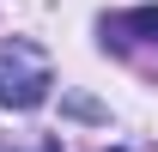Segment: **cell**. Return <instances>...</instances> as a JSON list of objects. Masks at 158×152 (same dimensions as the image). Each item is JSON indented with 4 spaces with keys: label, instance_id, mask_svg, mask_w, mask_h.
<instances>
[{
    "label": "cell",
    "instance_id": "1",
    "mask_svg": "<svg viewBox=\"0 0 158 152\" xmlns=\"http://www.w3.org/2000/svg\"><path fill=\"white\" fill-rule=\"evenodd\" d=\"M49 85H55V67L31 37H12L0 49V103L6 110H37L49 97Z\"/></svg>",
    "mask_w": 158,
    "mask_h": 152
},
{
    "label": "cell",
    "instance_id": "2",
    "mask_svg": "<svg viewBox=\"0 0 158 152\" xmlns=\"http://www.w3.org/2000/svg\"><path fill=\"white\" fill-rule=\"evenodd\" d=\"M103 49H116V55L152 49V55H158V6H134V12L103 19Z\"/></svg>",
    "mask_w": 158,
    "mask_h": 152
}]
</instances>
